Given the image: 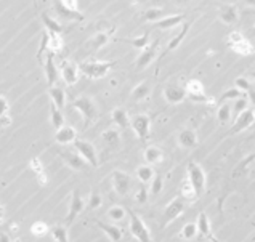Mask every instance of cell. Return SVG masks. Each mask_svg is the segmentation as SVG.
Wrapping results in <instances>:
<instances>
[{
	"label": "cell",
	"mask_w": 255,
	"mask_h": 242,
	"mask_svg": "<svg viewBox=\"0 0 255 242\" xmlns=\"http://www.w3.org/2000/svg\"><path fill=\"white\" fill-rule=\"evenodd\" d=\"M116 64H118V61H97V59H90V61H82L80 64H77V68H79V73L84 74L87 79L99 80L103 77H106V74Z\"/></svg>",
	"instance_id": "1"
},
{
	"label": "cell",
	"mask_w": 255,
	"mask_h": 242,
	"mask_svg": "<svg viewBox=\"0 0 255 242\" xmlns=\"http://www.w3.org/2000/svg\"><path fill=\"white\" fill-rule=\"evenodd\" d=\"M71 106H73L76 111L82 115L85 127H88V125L93 124L98 119V106H97L95 100H93V98H90V96L82 95L79 98H76Z\"/></svg>",
	"instance_id": "2"
},
{
	"label": "cell",
	"mask_w": 255,
	"mask_h": 242,
	"mask_svg": "<svg viewBox=\"0 0 255 242\" xmlns=\"http://www.w3.org/2000/svg\"><path fill=\"white\" fill-rule=\"evenodd\" d=\"M188 183L195 191L196 199L202 197V194L207 189V177L204 168L196 162H190L188 164Z\"/></svg>",
	"instance_id": "3"
},
{
	"label": "cell",
	"mask_w": 255,
	"mask_h": 242,
	"mask_svg": "<svg viewBox=\"0 0 255 242\" xmlns=\"http://www.w3.org/2000/svg\"><path fill=\"white\" fill-rule=\"evenodd\" d=\"M127 215L130 218V223H129L130 234L140 242H151L153 234H151V231H149V228L146 226V223L141 220V217L138 215V213H135L134 210H127Z\"/></svg>",
	"instance_id": "4"
},
{
	"label": "cell",
	"mask_w": 255,
	"mask_h": 242,
	"mask_svg": "<svg viewBox=\"0 0 255 242\" xmlns=\"http://www.w3.org/2000/svg\"><path fill=\"white\" fill-rule=\"evenodd\" d=\"M186 208V199L181 194L174 197L167 205H165L164 212H162V226H167L169 223L175 222Z\"/></svg>",
	"instance_id": "5"
},
{
	"label": "cell",
	"mask_w": 255,
	"mask_h": 242,
	"mask_svg": "<svg viewBox=\"0 0 255 242\" xmlns=\"http://www.w3.org/2000/svg\"><path fill=\"white\" fill-rule=\"evenodd\" d=\"M186 90V98L191 100L193 103H204V104H214V98H210L206 95V89L201 80H188L185 85Z\"/></svg>",
	"instance_id": "6"
},
{
	"label": "cell",
	"mask_w": 255,
	"mask_h": 242,
	"mask_svg": "<svg viewBox=\"0 0 255 242\" xmlns=\"http://www.w3.org/2000/svg\"><path fill=\"white\" fill-rule=\"evenodd\" d=\"M73 146H74V149L84 157V161L88 164V166H92L93 168L98 167V151H97V148L93 143H90L88 140L76 138L73 141Z\"/></svg>",
	"instance_id": "7"
},
{
	"label": "cell",
	"mask_w": 255,
	"mask_h": 242,
	"mask_svg": "<svg viewBox=\"0 0 255 242\" xmlns=\"http://www.w3.org/2000/svg\"><path fill=\"white\" fill-rule=\"evenodd\" d=\"M138 140L146 141L151 135V117L148 114H137L130 119V125Z\"/></svg>",
	"instance_id": "8"
},
{
	"label": "cell",
	"mask_w": 255,
	"mask_h": 242,
	"mask_svg": "<svg viewBox=\"0 0 255 242\" xmlns=\"http://www.w3.org/2000/svg\"><path fill=\"white\" fill-rule=\"evenodd\" d=\"M235 124L230 130V135H236L241 133V131L247 130L249 127H252L255 122V111L252 106H249L247 109H244L242 112H239L237 115H235Z\"/></svg>",
	"instance_id": "9"
},
{
	"label": "cell",
	"mask_w": 255,
	"mask_h": 242,
	"mask_svg": "<svg viewBox=\"0 0 255 242\" xmlns=\"http://www.w3.org/2000/svg\"><path fill=\"white\" fill-rule=\"evenodd\" d=\"M111 183L119 196H127L132 189V177L124 170H114L111 173Z\"/></svg>",
	"instance_id": "10"
},
{
	"label": "cell",
	"mask_w": 255,
	"mask_h": 242,
	"mask_svg": "<svg viewBox=\"0 0 255 242\" xmlns=\"http://www.w3.org/2000/svg\"><path fill=\"white\" fill-rule=\"evenodd\" d=\"M157 48H159V40H154L153 43H148L145 48H141L140 55H138L137 61H135V68L137 71H143L146 69L149 64H151L157 56Z\"/></svg>",
	"instance_id": "11"
},
{
	"label": "cell",
	"mask_w": 255,
	"mask_h": 242,
	"mask_svg": "<svg viewBox=\"0 0 255 242\" xmlns=\"http://www.w3.org/2000/svg\"><path fill=\"white\" fill-rule=\"evenodd\" d=\"M218 19L226 26H235L239 23V8L235 3L218 5Z\"/></svg>",
	"instance_id": "12"
},
{
	"label": "cell",
	"mask_w": 255,
	"mask_h": 242,
	"mask_svg": "<svg viewBox=\"0 0 255 242\" xmlns=\"http://www.w3.org/2000/svg\"><path fill=\"white\" fill-rule=\"evenodd\" d=\"M84 208H85V201H84V197L80 196V192L74 189L73 191V194H71V202H69V212H68V215H66V224H69L74 222V220L80 215L82 212H84Z\"/></svg>",
	"instance_id": "13"
},
{
	"label": "cell",
	"mask_w": 255,
	"mask_h": 242,
	"mask_svg": "<svg viewBox=\"0 0 255 242\" xmlns=\"http://www.w3.org/2000/svg\"><path fill=\"white\" fill-rule=\"evenodd\" d=\"M59 75L61 79L64 80V84L68 87H73L76 85L77 82L80 79V73H79V68L74 61H63V66H61V71H59Z\"/></svg>",
	"instance_id": "14"
},
{
	"label": "cell",
	"mask_w": 255,
	"mask_h": 242,
	"mask_svg": "<svg viewBox=\"0 0 255 242\" xmlns=\"http://www.w3.org/2000/svg\"><path fill=\"white\" fill-rule=\"evenodd\" d=\"M59 156L64 161L66 166L69 168H73L74 172H85L88 167V164L84 161V157H82L77 151H66V152H61Z\"/></svg>",
	"instance_id": "15"
},
{
	"label": "cell",
	"mask_w": 255,
	"mask_h": 242,
	"mask_svg": "<svg viewBox=\"0 0 255 242\" xmlns=\"http://www.w3.org/2000/svg\"><path fill=\"white\" fill-rule=\"evenodd\" d=\"M164 100L167 104H180L186 100V90L185 87H180L177 84L167 85L162 92Z\"/></svg>",
	"instance_id": "16"
},
{
	"label": "cell",
	"mask_w": 255,
	"mask_h": 242,
	"mask_svg": "<svg viewBox=\"0 0 255 242\" xmlns=\"http://www.w3.org/2000/svg\"><path fill=\"white\" fill-rule=\"evenodd\" d=\"M77 138V130L73 127V125H61L59 129H57L55 131V141L61 146H68L73 145V141Z\"/></svg>",
	"instance_id": "17"
},
{
	"label": "cell",
	"mask_w": 255,
	"mask_h": 242,
	"mask_svg": "<svg viewBox=\"0 0 255 242\" xmlns=\"http://www.w3.org/2000/svg\"><path fill=\"white\" fill-rule=\"evenodd\" d=\"M43 71H45V77H47V84L48 87L55 85L59 79V69L58 66L55 64V53L53 52H48L47 56H45V68H43Z\"/></svg>",
	"instance_id": "18"
},
{
	"label": "cell",
	"mask_w": 255,
	"mask_h": 242,
	"mask_svg": "<svg viewBox=\"0 0 255 242\" xmlns=\"http://www.w3.org/2000/svg\"><path fill=\"white\" fill-rule=\"evenodd\" d=\"M177 140H178V145L183 149H195L197 146V131L195 129H183L177 136Z\"/></svg>",
	"instance_id": "19"
},
{
	"label": "cell",
	"mask_w": 255,
	"mask_h": 242,
	"mask_svg": "<svg viewBox=\"0 0 255 242\" xmlns=\"http://www.w3.org/2000/svg\"><path fill=\"white\" fill-rule=\"evenodd\" d=\"M53 10L57 12L59 18H63V19H68V21H84L85 19V16L82 15L79 10H71L68 7H64L59 0H57V2L53 3Z\"/></svg>",
	"instance_id": "20"
},
{
	"label": "cell",
	"mask_w": 255,
	"mask_h": 242,
	"mask_svg": "<svg viewBox=\"0 0 255 242\" xmlns=\"http://www.w3.org/2000/svg\"><path fill=\"white\" fill-rule=\"evenodd\" d=\"M183 21H185V15H165L164 18L156 21V27L160 31H170L183 24Z\"/></svg>",
	"instance_id": "21"
},
{
	"label": "cell",
	"mask_w": 255,
	"mask_h": 242,
	"mask_svg": "<svg viewBox=\"0 0 255 242\" xmlns=\"http://www.w3.org/2000/svg\"><path fill=\"white\" fill-rule=\"evenodd\" d=\"M196 228H197V236L204 239H212V224H210V220L204 212L199 213L197 222H196Z\"/></svg>",
	"instance_id": "22"
},
{
	"label": "cell",
	"mask_w": 255,
	"mask_h": 242,
	"mask_svg": "<svg viewBox=\"0 0 255 242\" xmlns=\"http://www.w3.org/2000/svg\"><path fill=\"white\" fill-rule=\"evenodd\" d=\"M111 120H113V124L118 125L119 129H129L130 125V115L125 108H114L113 111H111Z\"/></svg>",
	"instance_id": "23"
},
{
	"label": "cell",
	"mask_w": 255,
	"mask_h": 242,
	"mask_svg": "<svg viewBox=\"0 0 255 242\" xmlns=\"http://www.w3.org/2000/svg\"><path fill=\"white\" fill-rule=\"evenodd\" d=\"M143 157H145L146 164H149V166H156V164H160L164 161V152L159 146L151 145L143 151Z\"/></svg>",
	"instance_id": "24"
},
{
	"label": "cell",
	"mask_w": 255,
	"mask_h": 242,
	"mask_svg": "<svg viewBox=\"0 0 255 242\" xmlns=\"http://www.w3.org/2000/svg\"><path fill=\"white\" fill-rule=\"evenodd\" d=\"M113 32H114V27H113V29H109V31H99L93 37L88 38V43H90V47L97 52V50L103 48L109 42L111 34H113Z\"/></svg>",
	"instance_id": "25"
},
{
	"label": "cell",
	"mask_w": 255,
	"mask_h": 242,
	"mask_svg": "<svg viewBox=\"0 0 255 242\" xmlns=\"http://www.w3.org/2000/svg\"><path fill=\"white\" fill-rule=\"evenodd\" d=\"M95 223H97V226L108 236L109 241H113V242L122 241V229L119 226H116V224H109V223H103V222H99V220H97Z\"/></svg>",
	"instance_id": "26"
},
{
	"label": "cell",
	"mask_w": 255,
	"mask_h": 242,
	"mask_svg": "<svg viewBox=\"0 0 255 242\" xmlns=\"http://www.w3.org/2000/svg\"><path fill=\"white\" fill-rule=\"evenodd\" d=\"M48 96H50V101H52L57 108L63 109L66 106V92L57 84L48 89Z\"/></svg>",
	"instance_id": "27"
},
{
	"label": "cell",
	"mask_w": 255,
	"mask_h": 242,
	"mask_svg": "<svg viewBox=\"0 0 255 242\" xmlns=\"http://www.w3.org/2000/svg\"><path fill=\"white\" fill-rule=\"evenodd\" d=\"M101 138L104 140V143L113 148V149H118L122 143V136H120V130L119 129H108L101 133Z\"/></svg>",
	"instance_id": "28"
},
{
	"label": "cell",
	"mask_w": 255,
	"mask_h": 242,
	"mask_svg": "<svg viewBox=\"0 0 255 242\" xmlns=\"http://www.w3.org/2000/svg\"><path fill=\"white\" fill-rule=\"evenodd\" d=\"M149 93H151V85H149V82H140V84L132 90L130 98L135 103H140V101L146 100V98L149 96Z\"/></svg>",
	"instance_id": "29"
},
{
	"label": "cell",
	"mask_w": 255,
	"mask_h": 242,
	"mask_svg": "<svg viewBox=\"0 0 255 242\" xmlns=\"http://www.w3.org/2000/svg\"><path fill=\"white\" fill-rule=\"evenodd\" d=\"M228 47L235 53L241 55V56H251V55H254V45L251 42H247V38H242V40L235 43H228Z\"/></svg>",
	"instance_id": "30"
},
{
	"label": "cell",
	"mask_w": 255,
	"mask_h": 242,
	"mask_svg": "<svg viewBox=\"0 0 255 242\" xmlns=\"http://www.w3.org/2000/svg\"><path fill=\"white\" fill-rule=\"evenodd\" d=\"M40 19H42V23H43V29H47L48 32H57V34H63L64 27H63V24H61L58 19L52 18V16L47 15V13H42L40 15Z\"/></svg>",
	"instance_id": "31"
},
{
	"label": "cell",
	"mask_w": 255,
	"mask_h": 242,
	"mask_svg": "<svg viewBox=\"0 0 255 242\" xmlns=\"http://www.w3.org/2000/svg\"><path fill=\"white\" fill-rule=\"evenodd\" d=\"M154 175H156V172H154L153 166H149V164H141V166H138L137 168V178L140 183H145V185L149 183Z\"/></svg>",
	"instance_id": "32"
},
{
	"label": "cell",
	"mask_w": 255,
	"mask_h": 242,
	"mask_svg": "<svg viewBox=\"0 0 255 242\" xmlns=\"http://www.w3.org/2000/svg\"><path fill=\"white\" fill-rule=\"evenodd\" d=\"M48 233L52 234L53 241H57V242L69 241V231H68V226H64V224H55V226L48 228Z\"/></svg>",
	"instance_id": "33"
},
{
	"label": "cell",
	"mask_w": 255,
	"mask_h": 242,
	"mask_svg": "<svg viewBox=\"0 0 255 242\" xmlns=\"http://www.w3.org/2000/svg\"><path fill=\"white\" fill-rule=\"evenodd\" d=\"M50 124H52V127L55 130L59 129L61 125H64V115H63V112H61V109L55 106L52 101H50Z\"/></svg>",
	"instance_id": "34"
},
{
	"label": "cell",
	"mask_w": 255,
	"mask_h": 242,
	"mask_svg": "<svg viewBox=\"0 0 255 242\" xmlns=\"http://www.w3.org/2000/svg\"><path fill=\"white\" fill-rule=\"evenodd\" d=\"M47 47L50 48V52H53V53L63 52L64 40H63V37H61V34H57V32H48V43H47Z\"/></svg>",
	"instance_id": "35"
},
{
	"label": "cell",
	"mask_w": 255,
	"mask_h": 242,
	"mask_svg": "<svg viewBox=\"0 0 255 242\" xmlns=\"http://www.w3.org/2000/svg\"><path fill=\"white\" fill-rule=\"evenodd\" d=\"M233 117V112H231V104L228 103H220V106L217 109V120H218V124L221 125H226L231 120Z\"/></svg>",
	"instance_id": "36"
},
{
	"label": "cell",
	"mask_w": 255,
	"mask_h": 242,
	"mask_svg": "<svg viewBox=\"0 0 255 242\" xmlns=\"http://www.w3.org/2000/svg\"><path fill=\"white\" fill-rule=\"evenodd\" d=\"M10 103L5 96L0 95V125H10L12 124V119H10Z\"/></svg>",
	"instance_id": "37"
},
{
	"label": "cell",
	"mask_w": 255,
	"mask_h": 242,
	"mask_svg": "<svg viewBox=\"0 0 255 242\" xmlns=\"http://www.w3.org/2000/svg\"><path fill=\"white\" fill-rule=\"evenodd\" d=\"M149 32H145V34L138 36V37H134V38H119L120 42H125V43H130L132 47L137 48V50H141V48H145L148 43H149Z\"/></svg>",
	"instance_id": "38"
},
{
	"label": "cell",
	"mask_w": 255,
	"mask_h": 242,
	"mask_svg": "<svg viewBox=\"0 0 255 242\" xmlns=\"http://www.w3.org/2000/svg\"><path fill=\"white\" fill-rule=\"evenodd\" d=\"M254 159H255L254 157V152L249 154V157L242 159V161L236 166L235 172H233V178H239V177H242V175H246L247 170H249V166H251V164L254 162Z\"/></svg>",
	"instance_id": "39"
},
{
	"label": "cell",
	"mask_w": 255,
	"mask_h": 242,
	"mask_svg": "<svg viewBox=\"0 0 255 242\" xmlns=\"http://www.w3.org/2000/svg\"><path fill=\"white\" fill-rule=\"evenodd\" d=\"M165 15H167V13H165L162 8H156V7H153V8H148L146 12L143 13V19H145L146 23H156L157 19L164 18Z\"/></svg>",
	"instance_id": "40"
},
{
	"label": "cell",
	"mask_w": 255,
	"mask_h": 242,
	"mask_svg": "<svg viewBox=\"0 0 255 242\" xmlns=\"http://www.w3.org/2000/svg\"><path fill=\"white\" fill-rule=\"evenodd\" d=\"M190 23H185V24H183V29L178 32V34H177L174 38H172V40L169 42V45H167V52H172V50H175V48L177 47H178L180 45V43H181V40H183V38H185L186 37V34H188V31H190Z\"/></svg>",
	"instance_id": "41"
},
{
	"label": "cell",
	"mask_w": 255,
	"mask_h": 242,
	"mask_svg": "<svg viewBox=\"0 0 255 242\" xmlns=\"http://www.w3.org/2000/svg\"><path fill=\"white\" fill-rule=\"evenodd\" d=\"M249 104H251V100L247 98V95H242L239 98H236V100H233V104H231V112L237 115L239 112H242L244 109L249 108Z\"/></svg>",
	"instance_id": "42"
},
{
	"label": "cell",
	"mask_w": 255,
	"mask_h": 242,
	"mask_svg": "<svg viewBox=\"0 0 255 242\" xmlns=\"http://www.w3.org/2000/svg\"><path fill=\"white\" fill-rule=\"evenodd\" d=\"M235 87L236 89H239L242 93H249V95H252L254 93V84L251 79H247V77H237L235 80Z\"/></svg>",
	"instance_id": "43"
},
{
	"label": "cell",
	"mask_w": 255,
	"mask_h": 242,
	"mask_svg": "<svg viewBox=\"0 0 255 242\" xmlns=\"http://www.w3.org/2000/svg\"><path fill=\"white\" fill-rule=\"evenodd\" d=\"M127 217V210L122 205H113L108 210V218L113 222H122Z\"/></svg>",
	"instance_id": "44"
},
{
	"label": "cell",
	"mask_w": 255,
	"mask_h": 242,
	"mask_svg": "<svg viewBox=\"0 0 255 242\" xmlns=\"http://www.w3.org/2000/svg\"><path fill=\"white\" fill-rule=\"evenodd\" d=\"M197 236V228H196V223H186L185 226L181 228V233H180V238L185 239V241H193Z\"/></svg>",
	"instance_id": "45"
},
{
	"label": "cell",
	"mask_w": 255,
	"mask_h": 242,
	"mask_svg": "<svg viewBox=\"0 0 255 242\" xmlns=\"http://www.w3.org/2000/svg\"><path fill=\"white\" fill-rule=\"evenodd\" d=\"M242 95H246V93H242L239 89H236L235 85L231 87V89L228 90H225L223 93H221V96L218 98V103H225V101H233V100H236V98H239Z\"/></svg>",
	"instance_id": "46"
},
{
	"label": "cell",
	"mask_w": 255,
	"mask_h": 242,
	"mask_svg": "<svg viewBox=\"0 0 255 242\" xmlns=\"http://www.w3.org/2000/svg\"><path fill=\"white\" fill-rule=\"evenodd\" d=\"M151 183V189H149V192H151L153 196H159L160 192H162L164 189V178L160 177V175H154L153 180L149 181Z\"/></svg>",
	"instance_id": "47"
},
{
	"label": "cell",
	"mask_w": 255,
	"mask_h": 242,
	"mask_svg": "<svg viewBox=\"0 0 255 242\" xmlns=\"http://www.w3.org/2000/svg\"><path fill=\"white\" fill-rule=\"evenodd\" d=\"M31 233L36 236V238H42V236L48 234V224L43 222H34L31 226Z\"/></svg>",
	"instance_id": "48"
},
{
	"label": "cell",
	"mask_w": 255,
	"mask_h": 242,
	"mask_svg": "<svg viewBox=\"0 0 255 242\" xmlns=\"http://www.w3.org/2000/svg\"><path fill=\"white\" fill-rule=\"evenodd\" d=\"M103 204V197L99 192H92L90 197H88V202H87V208L88 210H97Z\"/></svg>",
	"instance_id": "49"
},
{
	"label": "cell",
	"mask_w": 255,
	"mask_h": 242,
	"mask_svg": "<svg viewBox=\"0 0 255 242\" xmlns=\"http://www.w3.org/2000/svg\"><path fill=\"white\" fill-rule=\"evenodd\" d=\"M148 197H149V191L146 189L145 183H141V186L138 188L137 194H135V201L138 202V204H146V202H148Z\"/></svg>",
	"instance_id": "50"
},
{
	"label": "cell",
	"mask_w": 255,
	"mask_h": 242,
	"mask_svg": "<svg viewBox=\"0 0 255 242\" xmlns=\"http://www.w3.org/2000/svg\"><path fill=\"white\" fill-rule=\"evenodd\" d=\"M47 43H48V31L43 29L42 31V37H40V45H39V50H37V58L40 59L42 55L45 53L47 50Z\"/></svg>",
	"instance_id": "51"
},
{
	"label": "cell",
	"mask_w": 255,
	"mask_h": 242,
	"mask_svg": "<svg viewBox=\"0 0 255 242\" xmlns=\"http://www.w3.org/2000/svg\"><path fill=\"white\" fill-rule=\"evenodd\" d=\"M29 167L34 170L37 175L43 172V164H42V161L39 157H32L31 159V161H29Z\"/></svg>",
	"instance_id": "52"
},
{
	"label": "cell",
	"mask_w": 255,
	"mask_h": 242,
	"mask_svg": "<svg viewBox=\"0 0 255 242\" xmlns=\"http://www.w3.org/2000/svg\"><path fill=\"white\" fill-rule=\"evenodd\" d=\"M242 38H246L239 31H233L228 34V43H235V42H239Z\"/></svg>",
	"instance_id": "53"
},
{
	"label": "cell",
	"mask_w": 255,
	"mask_h": 242,
	"mask_svg": "<svg viewBox=\"0 0 255 242\" xmlns=\"http://www.w3.org/2000/svg\"><path fill=\"white\" fill-rule=\"evenodd\" d=\"M59 2L71 10H79V2H77V0H59Z\"/></svg>",
	"instance_id": "54"
},
{
	"label": "cell",
	"mask_w": 255,
	"mask_h": 242,
	"mask_svg": "<svg viewBox=\"0 0 255 242\" xmlns=\"http://www.w3.org/2000/svg\"><path fill=\"white\" fill-rule=\"evenodd\" d=\"M3 220H5V208L3 205H0V224L3 223Z\"/></svg>",
	"instance_id": "55"
},
{
	"label": "cell",
	"mask_w": 255,
	"mask_h": 242,
	"mask_svg": "<svg viewBox=\"0 0 255 242\" xmlns=\"http://www.w3.org/2000/svg\"><path fill=\"white\" fill-rule=\"evenodd\" d=\"M8 242V241H12V238L10 236H7V234H0V242Z\"/></svg>",
	"instance_id": "56"
},
{
	"label": "cell",
	"mask_w": 255,
	"mask_h": 242,
	"mask_svg": "<svg viewBox=\"0 0 255 242\" xmlns=\"http://www.w3.org/2000/svg\"><path fill=\"white\" fill-rule=\"evenodd\" d=\"M174 2H175L177 5H186V3H190L191 0H174Z\"/></svg>",
	"instance_id": "57"
},
{
	"label": "cell",
	"mask_w": 255,
	"mask_h": 242,
	"mask_svg": "<svg viewBox=\"0 0 255 242\" xmlns=\"http://www.w3.org/2000/svg\"><path fill=\"white\" fill-rule=\"evenodd\" d=\"M246 2V5H249V7H254L255 5V0H244Z\"/></svg>",
	"instance_id": "58"
},
{
	"label": "cell",
	"mask_w": 255,
	"mask_h": 242,
	"mask_svg": "<svg viewBox=\"0 0 255 242\" xmlns=\"http://www.w3.org/2000/svg\"><path fill=\"white\" fill-rule=\"evenodd\" d=\"M32 2H34V3H36V0H32Z\"/></svg>",
	"instance_id": "59"
}]
</instances>
